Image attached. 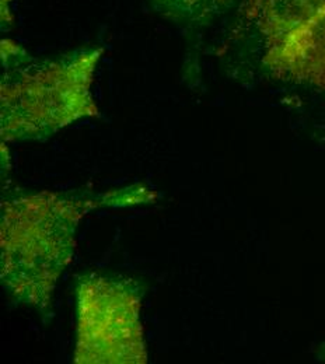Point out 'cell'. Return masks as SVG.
Returning <instances> with one entry per match:
<instances>
[{
  "instance_id": "obj_1",
  "label": "cell",
  "mask_w": 325,
  "mask_h": 364,
  "mask_svg": "<svg viewBox=\"0 0 325 364\" xmlns=\"http://www.w3.org/2000/svg\"><path fill=\"white\" fill-rule=\"evenodd\" d=\"M94 56L34 65L3 83V134L41 136L87 112Z\"/></svg>"
},
{
  "instance_id": "obj_2",
  "label": "cell",
  "mask_w": 325,
  "mask_h": 364,
  "mask_svg": "<svg viewBox=\"0 0 325 364\" xmlns=\"http://www.w3.org/2000/svg\"><path fill=\"white\" fill-rule=\"evenodd\" d=\"M176 18L199 23L216 14L223 0H157Z\"/></svg>"
}]
</instances>
